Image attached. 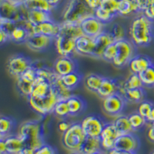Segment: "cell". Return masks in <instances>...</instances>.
Listing matches in <instances>:
<instances>
[{"label": "cell", "mask_w": 154, "mask_h": 154, "mask_svg": "<svg viewBox=\"0 0 154 154\" xmlns=\"http://www.w3.org/2000/svg\"><path fill=\"white\" fill-rule=\"evenodd\" d=\"M152 64L154 63L150 57L146 55L138 54L133 56V59L130 60L128 66L130 68L132 73L140 74Z\"/></svg>", "instance_id": "obj_21"}, {"label": "cell", "mask_w": 154, "mask_h": 154, "mask_svg": "<svg viewBox=\"0 0 154 154\" xmlns=\"http://www.w3.org/2000/svg\"><path fill=\"white\" fill-rule=\"evenodd\" d=\"M143 85L140 79L139 74L133 73L126 80L122 82L121 88L123 89H137V88H143Z\"/></svg>", "instance_id": "obj_37"}, {"label": "cell", "mask_w": 154, "mask_h": 154, "mask_svg": "<svg viewBox=\"0 0 154 154\" xmlns=\"http://www.w3.org/2000/svg\"><path fill=\"white\" fill-rule=\"evenodd\" d=\"M53 112L58 117L64 119L70 116L67 100H59L53 109Z\"/></svg>", "instance_id": "obj_39"}, {"label": "cell", "mask_w": 154, "mask_h": 154, "mask_svg": "<svg viewBox=\"0 0 154 154\" xmlns=\"http://www.w3.org/2000/svg\"><path fill=\"white\" fill-rule=\"evenodd\" d=\"M151 125H152V126H153V127H154V123H151Z\"/></svg>", "instance_id": "obj_60"}, {"label": "cell", "mask_w": 154, "mask_h": 154, "mask_svg": "<svg viewBox=\"0 0 154 154\" xmlns=\"http://www.w3.org/2000/svg\"><path fill=\"white\" fill-rule=\"evenodd\" d=\"M9 41H11L10 34L5 30L0 29V44L3 45Z\"/></svg>", "instance_id": "obj_48"}, {"label": "cell", "mask_w": 154, "mask_h": 154, "mask_svg": "<svg viewBox=\"0 0 154 154\" xmlns=\"http://www.w3.org/2000/svg\"><path fill=\"white\" fill-rule=\"evenodd\" d=\"M19 136L24 143L25 147L36 150L45 144L42 124L36 120L24 122L19 126Z\"/></svg>", "instance_id": "obj_3"}, {"label": "cell", "mask_w": 154, "mask_h": 154, "mask_svg": "<svg viewBox=\"0 0 154 154\" xmlns=\"http://www.w3.org/2000/svg\"><path fill=\"white\" fill-rule=\"evenodd\" d=\"M13 2H23V0H12Z\"/></svg>", "instance_id": "obj_59"}, {"label": "cell", "mask_w": 154, "mask_h": 154, "mask_svg": "<svg viewBox=\"0 0 154 154\" xmlns=\"http://www.w3.org/2000/svg\"><path fill=\"white\" fill-rule=\"evenodd\" d=\"M94 16H96L97 19H99L102 23H103L104 24H107L109 23H111V22L115 19L117 16L112 14L111 12H108V11L105 10L103 8H101L100 6L99 8L95 10L94 12Z\"/></svg>", "instance_id": "obj_41"}, {"label": "cell", "mask_w": 154, "mask_h": 154, "mask_svg": "<svg viewBox=\"0 0 154 154\" xmlns=\"http://www.w3.org/2000/svg\"><path fill=\"white\" fill-rule=\"evenodd\" d=\"M82 75L79 72V70L67 74V75L60 76V79L63 85L71 90H74L77 86H79L82 80Z\"/></svg>", "instance_id": "obj_31"}, {"label": "cell", "mask_w": 154, "mask_h": 154, "mask_svg": "<svg viewBox=\"0 0 154 154\" xmlns=\"http://www.w3.org/2000/svg\"><path fill=\"white\" fill-rule=\"evenodd\" d=\"M154 22L145 15L135 18L130 27V35L135 46L146 47L154 40Z\"/></svg>", "instance_id": "obj_2"}, {"label": "cell", "mask_w": 154, "mask_h": 154, "mask_svg": "<svg viewBox=\"0 0 154 154\" xmlns=\"http://www.w3.org/2000/svg\"><path fill=\"white\" fill-rule=\"evenodd\" d=\"M119 137L113 123H106L100 137L102 148L107 151L114 149L115 141Z\"/></svg>", "instance_id": "obj_16"}, {"label": "cell", "mask_w": 154, "mask_h": 154, "mask_svg": "<svg viewBox=\"0 0 154 154\" xmlns=\"http://www.w3.org/2000/svg\"><path fill=\"white\" fill-rule=\"evenodd\" d=\"M146 121L148 122V123H154V106L153 107H152V110H151L149 115L148 116V117L146 118Z\"/></svg>", "instance_id": "obj_55"}, {"label": "cell", "mask_w": 154, "mask_h": 154, "mask_svg": "<svg viewBox=\"0 0 154 154\" xmlns=\"http://www.w3.org/2000/svg\"><path fill=\"white\" fill-rule=\"evenodd\" d=\"M0 152L1 154H7L6 153V145L4 139H0Z\"/></svg>", "instance_id": "obj_52"}, {"label": "cell", "mask_w": 154, "mask_h": 154, "mask_svg": "<svg viewBox=\"0 0 154 154\" xmlns=\"http://www.w3.org/2000/svg\"><path fill=\"white\" fill-rule=\"evenodd\" d=\"M54 38L42 34L32 33L26 42V46L34 52H42L51 46Z\"/></svg>", "instance_id": "obj_13"}, {"label": "cell", "mask_w": 154, "mask_h": 154, "mask_svg": "<svg viewBox=\"0 0 154 154\" xmlns=\"http://www.w3.org/2000/svg\"><path fill=\"white\" fill-rule=\"evenodd\" d=\"M151 154H154V151H153V152H152V153H151Z\"/></svg>", "instance_id": "obj_61"}, {"label": "cell", "mask_w": 154, "mask_h": 154, "mask_svg": "<svg viewBox=\"0 0 154 154\" xmlns=\"http://www.w3.org/2000/svg\"><path fill=\"white\" fill-rule=\"evenodd\" d=\"M35 154H56V151L51 146L44 144L35 151Z\"/></svg>", "instance_id": "obj_46"}, {"label": "cell", "mask_w": 154, "mask_h": 154, "mask_svg": "<svg viewBox=\"0 0 154 154\" xmlns=\"http://www.w3.org/2000/svg\"><path fill=\"white\" fill-rule=\"evenodd\" d=\"M95 49L94 37L83 35L76 39L75 42V53L79 55L93 57Z\"/></svg>", "instance_id": "obj_19"}, {"label": "cell", "mask_w": 154, "mask_h": 154, "mask_svg": "<svg viewBox=\"0 0 154 154\" xmlns=\"http://www.w3.org/2000/svg\"><path fill=\"white\" fill-rule=\"evenodd\" d=\"M60 100L56 90H53L48 96L38 100L29 98V104L35 112L39 115L46 116L53 112L54 107Z\"/></svg>", "instance_id": "obj_9"}, {"label": "cell", "mask_w": 154, "mask_h": 154, "mask_svg": "<svg viewBox=\"0 0 154 154\" xmlns=\"http://www.w3.org/2000/svg\"><path fill=\"white\" fill-rule=\"evenodd\" d=\"M94 12L85 0H69L63 12V22L80 24L86 18L94 16Z\"/></svg>", "instance_id": "obj_4"}, {"label": "cell", "mask_w": 154, "mask_h": 154, "mask_svg": "<svg viewBox=\"0 0 154 154\" xmlns=\"http://www.w3.org/2000/svg\"><path fill=\"white\" fill-rule=\"evenodd\" d=\"M6 145V153L19 154L25 147L21 137L18 135H9L4 138Z\"/></svg>", "instance_id": "obj_24"}, {"label": "cell", "mask_w": 154, "mask_h": 154, "mask_svg": "<svg viewBox=\"0 0 154 154\" xmlns=\"http://www.w3.org/2000/svg\"><path fill=\"white\" fill-rule=\"evenodd\" d=\"M35 149L29 148V147H24L19 154H35Z\"/></svg>", "instance_id": "obj_54"}, {"label": "cell", "mask_w": 154, "mask_h": 154, "mask_svg": "<svg viewBox=\"0 0 154 154\" xmlns=\"http://www.w3.org/2000/svg\"><path fill=\"white\" fill-rule=\"evenodd\" d=\"M70 116H76L82 113L86 109V101L82 96L72 95L67 100Z\"/></svg>", "instance_id": "obj_22"}, {"label": "cell", "mask_w": 154, "mask_h": 154, "mask_svg": "<svg viewBox=\"0 0 154 154\" xmlns=\"http://www.w3.org/2000/svg\"><path fill=\"white\" fill-rule=\"evenodd\" d=\"M27 19L32 26H36L48 20H51L52 18L50 16V12L46 11L28 10Z\"/></svg>", "instance_id": "obj_29"}, {"label": "cell", "mask_w": 154, "mask_h": 154, "mask_svg": "<svg viewBox=\"0 0 154 154\" xmlns=\"http://www.w3.org/2000/svg\"><path fill=\"white\" fill-rule=\"evenodd\" d=\"M148 19H149L151 21L154 22V3L151 6H149L146 10L143 12Z\"/></svg>", "instance_id": "obj_50"}, {"label": "cell", "mask_w": 154, "mask_h": 154, "mask_svg": "<svg viewBox=\"0 0 154 154\" xmlns=\"http://www.w3.org/2000/svg\"><path fill=\"white\" fill-rule=\"evenodd\" d=\"M83 32L79 23H60V29L58 35L54 38L55 47L60 56H72L75 53L76 39Z\"/></svg>", "instance_id": "obj_1"}, {"label": "cell", "mask_w": 154, "mask_h": 154, "mask_svg": "<svg viewBox=\"0 0 154 154\" xmlns=\"http://www.w3.org/2000/svg\"><path fill=\"white\" fill-rule=\"evenodd\" d=\"M105 25L95 16H89L80 23V26L84 35L96 37L105 30Z\"/></svg>", "instance_id": "obj_15"}, {"label": "cell", "mask_w": 154, "mask_h": 154, "mask_svg": "<svg viewBox=\"0 0 154 154\" xmlns=\"http://www.w3.org/2000/svg\"><path fill=\"white\" fill-rule=\"evenodd\" d=\"M108 154H135L133 152H126V151H119L116 149H112L108 151Z\"/></svg>", "instance_id": "obj_53"}, {"label": "cell", "mask_w": 154, "mask_h": 154, "mask_svg": "<svg viewBox=\"0 0 154 154\" xmlns=\"http://www.w3.org/2000/svg\"><path fill=\"white\" fill-rule=\"evenodd\" d=\"M153 106L154 103H152V102L143 100L142 103H140V106H139L138 107V111H137V112L146 119V118L148 117V116L150 113Z\"/></svg>", "instance_id": "obj_44"}, {"label": "cell", "mask_w": 154, "mask_h": 154, "mask_svg": "<svg viewBox=\"0 0 154 154\" xmlns=\"http://www.w3.org/2000/svg\"><path fill=\"white\" fill-rule=\"evenodd\" d=\"M60 29V23L54 22L53 19L44 22L40 24L33 26L32 33L42 34L55 38Z\"/></svg>", "instance_id": "obj_20"}, {"label": "cell", "mask_w": 154, "mask_h": 154, "mask_svg": "<svg viewBox=\"0 0 154 154\" xmlns=\"http://www.w3.org/2000/svg\"><path fill=\"white\" fill-rule=\"evenodd\" d=\"M126 103L127 102L120 93H115L103 99V109L106 115L118 116L124 110Z\"/></svg>", "instance_id": "obj_11"}, {"label": "cell", "mask_w": 154, "mask_h": 154, "mask_svg": "<svg viewBox=\"0 0 154 154\" xmlns=\"http://www.w3.org/2000/svg\"><path fill=\"white\" fill-rule=\"evenodd\" d=\"M101 140L100 137L86 136L79 151H80L83 154H92L101 149Z\"/></svg>", "instance_id": "obj_25"}, {"label": "cell", "mask_w": 154, "mask_h": 154, "mask_svg": "<svg viewBox=\"0 0 154 154\" xmlns=\"http://www.w3.org/2000/svg\"><path fill=\"white\" fill-rule=\"evenodd\" d=\"M138 8L133 0H119L118 5V16L127 17L139 12Z\"/></svg>", "instance_id": "obj_28"}, {"label": "cell", "mask_w": 154, "mask_h": 154, "mask_svg": "<svg viewBox=\"0 0 154 154\" xmlns=\"http://www.w3.org/2000/svg\"><path fill=\"white\" fill-rule=\"evenodd\" d=\"M121 85H122V82H119V79L104 76L100 87L99 88L96 93L101 98L105 99L111 95L119 93Z\"/></svg>", "instance_id": "obj_17"}, {"label": "cell", "mask_w": 154, "mask_h": 154, "mask_svg": "<svg viewBox=\"0 0 154 154\" xmlns=\"http://www.w3.org/2000/svg\"><path fill=\"white\" fill-rule=\"evenodd\" d=\"M116 129L117 130L119 136L127 134L133 132V128L130 125L129 117L124 115H119L116 118L113 122Z\"/></svg>", "instance_id": "obj_30"}, {"label": "cell", "mask_w": 154, "mask_h": 154, "mask_svg": "<svg viewBox=\"0 0 154 154\" xmlns=\"http://www.w3.org/2000/svg\"><path fill=\"white\" fill-rule=\"evenodd\" d=\"M104 76L99 74L90 73L86 76L85 79V85L86 87L89 89V91L97 93L99 88L100 87L103 79Z\"/></svg>", "instance_id": "obj_33"}, {"label": "cell", "mask_w": 154, "mask_h": 154, "mask_svg": "<svg viewBox=\"0 0 154 154\" xmlns=\"http://www.w3.org/2000/svg\"><path fill=\"white\" fill-rule=\"evenodd\" d=\"M116 42V55L112 64L116 68L121 69L129 65L130 60L136 55V46L132 41L124 38Z\"/></svg>", "instance_id": "obj_5"}, {"label": "cell", "mask_w": 154, "mask_h": 154, "mask_svg": "<svg viewBox=\"0 0 154 154\" xmlns=\"http://www.w3.org/2000/svg\"><path fill=\"white\" fill-rule=\"evenodd\" d=\"M80 123L86 136L100 137L106 122L101 116L90 114L82 119Z\"/></svg>", "instance_id": "obj_10"}, {"label": "cell", "mask_w": 154, "mask_h": 154, "mask_svg": "<svg viewBox=\"0 0 154 154\" xmlns=\"http://www.w3.org/2000/svg\"><path fill=\"white\" fill-rule=\"evenodd\" d=\"M130 125L133 128V131H137L143 127L147 121L143 116L140 115L138 112H135L128 116Z\"/></svg>", "instance_id": "obj_38"}, {"label": "cell", "mask_w": 154, "mask_h": 154, "mask_svg": "<svg viewBox=\"0 0 154 154\" xmlns=\"http://www.w3.org/2000/svg\"><path fill=\"white\" fill-rule=\"evenodd\" d=\"M119 1V0H102L100 7L116 16H118Z\"/></svg>", "instance_id": "obj_42"}, {"label": "cell", "mask_w": 154, "mask_h": 154, "mask_svg": "<svg viewBox=\"0 0 154 154\" xmlns=\"http://www.w3.org/2000/svg\"><path fill=\"white\" fill-rule=\"evenodd\" d=\"M31 34L28 29L16 23V26L10 32L11 41L18 44L26 43Z\"/></svg>", "instance_id": "obj_26"}, {"label": "cell", "mask_w": 154, "mask_h": 154, "mask_svg": "<svg viewBox=\"0 0 154 154\" xmlns=\"http://www.w3.org/2000/svg\"><path fill=\"white\" fill-rule=\"evenodd\" d=\"M70 154H83V153L81 152L80 151H73V152H72Z\"/></svg>", "instance_id": "obj_58"}, {"label": "cell", "mask_w": 154, "mask_h": 154, "mask_svg": "<svg viewBox=\"0 0 154 154\" xmlns=\"http://www.w3.org/2000/svg\"><path fill=\"white\" fill-rule=\"evenodd\" d=\"M140 12H143L154 3V0H133Z\"/></svg>", "instance_id": "obj_45"}, {"label": "cell", "mask_w": 154, "mask_h": 154, "mask_svg": "<svg viewBox=\"0 0 154 154\" xmlns=\"http://www.w3.org/2000/svg\"><path fill=\"white\" fill-rule=\"evenodd\" d=\"M86 136L82 130L81 123H74L63 133V144L67 149L71 152L79 151Z\"/></svg>", "instance_id": "obj_7"}, {"label": "cell", "mask_w": 154, "mask_h": 154, "mask_svg": "<svg viewBox=\"0 0 154 154\" xmlns=\"http://www.w3.org/2000/svg\"><path fill=\"white\" fill-rule=\"evenodd\" d=\"M28 9L23 2H16L12 0H0V18L18 22L27 19Z\"/></svg>", "instance_id": "obj_6"}, {"label": "cell", "mask_w": 154, "mask_h": 154, "mask_svg": "<svg viewBox=\"0 0 154 154\" xmlns=\"http://www.w3.org/2000/svg\"><path fill=\"white\" fill-rule=\"evenodd\" d=\"M94 41L95 49L93 58H96V59H102L103 54L107 46L115 42L110 32L108 30H104L100 35L94 37Z\"/></svg>", "instance_id": "obj_18"}, {"label": "cell", "mask_w": 154, "mask_h": 154, "mask_svg": "<svg viewBox=\"0 0 154 154\" xmlns=\"http://www.w3.org/2000/svg\"><path fill=\"white\" fill-rule=\"evenodd\" d=\"M108 31L110 32L115 42L126 38V30L124 27L119 23H114L111 26L110 29Z\"/></svg>", "instance_id": "obj_40"}, {"label": "cell", "mask_w": 154, "mask_h": 154, "mask_svg": "<svg viewBox=\"0 0 154 154\" xmlns=\"http://www.w3.org/2000/svg\"><path fill=\"white\" fill-rule=\"evenodd\" d=\"M23 4L28 10H42L50 12L54 9L46 0H23Z\"/></svg>", "instance_id": "obj_32"}, {"label": "cell", "mask_w": 154, "mask_h": 154, "mask_svg": "<svg viewBox=\"0 0 154 154\" xmlns=\"http://www.w3.org/2000/svg\"><path fill=\"white\" fill-rule=\"evenodd\" d=\"M147 137L150 141L154 143V127L152 125L149 126V130L147 131Z\"/></svg>", "instance_id": "obj_51"}, {"label": "cell", "mask_w": 154, "mask_h": 154, "mask_svg": "<svg viewBox=\"0 0 154 154\" xmlns=\"http://www.w3.org/2000/svg\"><path fill=\"white\" fill-rule=\"evenodd\" d=\"M32 63L29 56L22 53H17L9 58L6 63V69L12 76L17 79L32 65Z\"/></svg>", "instance_id": "obj_8"}, {"label": "cell", "mask_w": 154, "mask_h": 154, "mask_svg": "<svg viewBox=\"0 0 154 154\" xmlns=\"http://www.w3.org/2000/svg\"><path fill=\"white\" fill-rule=\"evenodd\" d=\"M143 85L146 87H154V64L139 74Z\"/></svg>", "instance_id": "obj_36"}, {"label": "cell", "mask_w": 154, "mask_h": 154, "mask_svg": "<svg viewBox=\"0 0 154 154\" xmlns=\"http://www.w3.org/2000/svg\"><path fill=\"white\" fill-rule=\"evenodd\" d=\"M53 69L60 76L79 70V64L72 56H60L54 63Z\"/></svg>", "instance_id": "obj_12"}, {"label": "cell", "mask_w": 154, "mask_h": 154, "mask_svg": "<svg viewBox=\"0 0 154 154\" xmlns=\"http://www.w3.org/2000/svg\"><path fill=\"white\" fill-rule=\"evenodd\" d=\"M119 93L124 97L126 101L130 103H140L145 99V92L143 88L137 89H119Z\"/></svg>", "instance_id": "obj_23"}, {"label": "cell", "mask_w": 154, "mask_h": 154, "mask_svg": "<svg viewBox=\"0 0 154 154\" xmlns=\"http://www.w3.org/2000/svg\"><path fill=\"white\" fill-rule=\"evenodd\" d=\"M33 85L34 82H29L22 76L18 77L16 79V88L19 93L23 96L29 97L32 91Z\"/></svg>", "instance_id": "obj_35"}, {"label": "cell", "mask_w": 154, "mask_h": 154, "mask_svg": "<svg viewBox=\"0 0 154 154\" xmlns=\"http://www.w3.org/2000/svg\"><path fill=\"white\" fill-rule=\"evenodd\" d=\"M72 125V123H69L68 121L66 120H62L60 121L59 124H58V130L61 133H64L69 130V128L70 127V126Z\"/></svg>", "instance_id": "obj_47"}, {"label": "cell", "mask_w": 154, "mask_h": 154, "mask_svg": "<svg viewBox=\"0 0 154 154\" xmlns=\"http://www.w3.org/2000/svg\"><path fill=\"white\" fill-rule=\"evenodd\" d=\"M16 122L13 118L7 116H1L0 118V139H4L11 135L16 127Z\"/></svg>", "instance_id": "obj_27"}, {"label": "cell", "mask_w": 154, "mask_h": 154, "mask_svg": "<svg viewBox=\"0 0 154 154\" xmlns=\"http://www.w3.org/2000/svg\"><path fill=\"white\" fill-rule=\"evenodd\" d=\"M85 2L87 3L89 7L93 10H96L97 8L100 6L102 0H85Z\"/></svg>", "instance_id": "obj_49"}, {"label": "cell", "mask_w": 154, "mask_h": 154, "mask_svg": "<svg viewBox=\"0 0 154 154\" xmlns=\"http://www.w3.org/2000/svg\"><path fill=\"white\" fill-rule=\"evenodd\" d=\"M140 146V141L137 136L132 133L121 135L115 141L114 149L119 151L135 152Z\"/></svg>", "instance_id": "obj_14"}, {"label": "cell", "mask_w": 154, "mask_h": 154, "mask_svg": "<svg viewBox=\"0 0 154 154\" xmlns=\"http://www.w3.org/2000/svg\"><path fill=\"white\" fill-rule=\"evenodd\" d=\"M53 86H54V89L57 93V96L60 100H67L70 96L73 95V93H72L73 90L68 89L66 86L63 85L61 79H60V76L53 83Z\"/></svg>", "instance_id": "obj_34"}, {"label": "cell", "mask_w": 154, "mask_h": 154, "mask_svg": "<svg viewBox=\"0 0 154 154\" xmlns=\"http://www.w3.org/2000/svg\"><path fill=\"white\" fill-rule=\"evenodd\" d=\"M48 2V3L51 5V6H53V8H56L59 4L61 2L62 0H46Z\"/></svg>", "instance_id": "obj_56"}, {"label": "cell", "mask_w": 154, "mask_h": 154, "mask_svg": "<svg viewBox=\"0 0 154 154\" xmlns=\"http://www.w3.org/2000/svg\"><path fill=\"white\" fill-rule=\"evenodd\" d=\"M116 55V42H113L107 46L106 49H105L102 56V60L112 63L115 59Z\"/></svg>", "instance_id": "obj_43"}, {"label": "cell", "mask_w": 154, "mask_h": 154, "mask_svg": "<svg viewBox=\"0 0 154 154\" xmlns=\"http://www.w3.org/2000/svg\"><path fill=\"white\" fill-rule=\"evenodd\" d=\"M92 154H106V152H104L103 150H102V149H100V150L96 151V152H93V153H92Z\"/></svg>", "instance_id": "obj_57"}]
</instances>
